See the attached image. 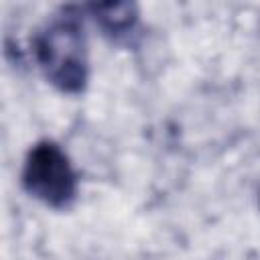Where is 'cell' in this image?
<instances>
[{"label":"cell","instance_id":"cell-3","mask_svg":"<svg viewBox=\"0 0 260 260\" xmlns=\"http://www.w3.org/2000/svg\"><path fill=\"white\" fill-rule=\"evenodd\" d=\"M89 12L93 20L100 24V28L110 35V37H126L136 20H138V10L130 2H118V4H91Z\"/></svg>","mask_w":260,"mask_h":260},{"label":"cell","instance_id":"cell-1","mask_svg":"<svg viewBox=\"0 0 260 260\" xmlns=\"http://www.w3.org/2000/svg\"><path fill=\"white\" fill-rule=\"evenodd\" d=\"M32 55L51 85L63 93H81L89 79V61L79 10L67 6L55 14L35 35Z\"/></svg>","mask_w":260,"mask_h":260},{"label":"cell","instance_id":"cell-2","mask_svg":"<svg viewBox=\"0 0 260 260\" xmlns=\"http://www.w3.org/2000/svg\"><path fill=\"white\" fill-rule=\"evenodd\" d=\"M22 187L47 207H69L77 197V175L67 152L53 140H39L24 158Z\"/></svg>","mask_w":260,"mask_h":260},{"label":"cell","instance_id":"cell-4","mask_svg":"<svg viewBox=\"0 0 260 260\" xmlns=\"http://www.w3.org/2000/svg\"><path fill=\"white\" fill-rule=\"evenodd\" d=\"M258 203H260V197H258Z\"/></svg>","mask_w":260,"mask_h":260}]
</instances>
